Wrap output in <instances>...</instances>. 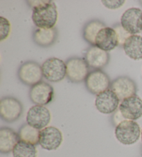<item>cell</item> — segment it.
Instances as JSON below:
<instances>
[{
	"label": "cell",
	"instance_id": "obj_3",
	"mask_svg": "<svg viewBox=\"0 0 142 157\" xmlns=\"http://www.w3.org/2000/svg\"><path fill=\"white\" fill-rule=\"evenodd\" d=\"M41 67L43 77L51 82H61L67 76L66 63L59 58L46 59Z\"/></svg>",
	"mask_w": 142,
	"mask_h": 157
},
{
	"label": "cell",
	"instance_id": "obj_14",
	"mask_svg": "<svg viewBox=\"0 0 142 157\" xmlns=\"http://www.w3.org/2000/svg\"><path fill=\"white\" fill-rule=\"evenodd\" d=\"M119 109L125 120H138L142 116V99L135 95L123 100Z\"/></svg>",
	"mask_w": 142,
	"mask_h": 157
},
{
	"label": "cell",
	"instance_id": "obj_28",
	"mask_svg": "<svg viewBox=\"0 0 142 157\" xmlns=\"http://www.w3.org/2000/svg\"><path fill=\"white\" fill-rule=\"evenodd\" d=\"M140 2V3H141V4L142 5V1H140V2Z\"/></svg>",
	"mask_w": 142,
	"mask_h": 157
},
{
	"label": "cell",
	"instance_id": "obj_25",
	"mask_svg": "<svg viewBox=\"0 0 142 157\" xmlns=\"http://www.w3.org/2000/svg\"><path fill=\"white\" fill-rule=\"evenodd\" d=\"M125 120V118L123 116L121 112H120V110L119 109H117L115 112L113 113V114L111 118L112 123V124L115 127V128L118 125V124L121 123V122L124 121Z\"/></svg>",
	"mask_w": 142,
	"mask_h": 157
},
{
	"label": "cell",
	"instance_id": "obj_22",
	"mask_svg": "<svg viewBox=\"0 0 142 157\" xmlns=\"http://www.w3.org/2000/svg\"><path fill=\"white\" fill-rule=\"evenodd\" d=\"M13 157H36L35 145L23 140H20L13 150Z\"/></svg>",
	"mask_w": 142,
	"mask_h": 157
},
{
	"label": "cell",
	"instance_id": "obj_17",
	"mask_svg": "<svg viewBox=\"0 0 142 157\" xmlns=\"http://www.w3.org/2000/svg\"><path fill=\"white\" fill-rule=\"evenodd\" d=\"M58 36V29L56 27L52 29L37 28L33 33V40L37 46L46 48L56 42Z\"/></svg>",
	"mask_w": 142,
	"mask_h": 157
},
{
	"label": "cell",
	"instance_id": "obj_13",
	"mask_svg": "<svg viewBox=\"0 0 142 157\" xmlns=\"http://www.w3.org/2000/svg\"><path fill=\"white\" fill-rule=\"evenodd\" d=\"M120 100L110 89L97 95L95 106L99 112L104 114H111L119 109Z\"/></svg>",
	"mask_w": 142,
	"mask_h": 157
},
{
	"label": "cell",
	"instance_id": "obj_21",
	"mask_svg": "<svg viewBox=\"0 0 142 157\" xmlns=\"http://www.w3.org/2000/svg\"><path fill=\"white\" fill-rule=\"evenodd\" d=\"M40 132L39 129L33 128L28 123H25L20 127L18 133L20 140L36 145L39 144Z\"/></svg>",
	"mask_w": 142,
	"mask_h": 157
},
{
	"label": "cell",
	"instance_id": "obj_6",
	"mask_svg": "<svg viewBox=\"0 0 142 157\" xmlns=\"http://www.w3.org/2000/svg\"><path fill=\"white\" fill-rule=\"evenodd\" d=\"M19 80L24 85L33 86L42 82V67L36 62L28 61L21 64L18 71Z\"/></svg>",
	"mask_w": 142,
	"mask_h": 157
},
{
	"label": "cell",
	"instance_id": "obj_7",
	"mask_svg": "<svg viewBox=\"0 0 142 157\" xmlns=\"http://www.w3.org/2000/svg\"><path fill=\"white\" fill-rule=\"evenodd\" d=\"M85 84L89 92L97 96L109 89L111 85V81L105 72L97 69L89 72L85 80Z\"/></svg>",
	"mask_w": 142,
	"mask_h": 157
},
{
	"label": "cell",
	"instance_id": "obj_27",
	"mask_svg": "<svg viewBox=\"0 0 142 157\" xmlns=\"http://www.w3.org/2000/svg\"><path fill=\"white\" fill-rule=\"evenodd\" d=\"M141 141H142V129H141Z\"/></svg>",
	"mask_w": 142,
	"mask_h": 157
},
{
	"label": "cell",
	"instance_id": "obj_26",
	"mask_svg": "<svg viewBox=\"0 0 142 157\" xmlns=\"http://www.w3.org/2000/svg\"><path fill=\"white\" fill-rule=\"evenodd\" d=\"M102 3L109 9H117L124 5L125 1H102Z\"/></svg>",
	"mask_w": 142,
	"mask_h": 157
},
{
	"label": "cell",
	"instance_id": "obj_20",
	"mask_svg": "<svg viewBox=\"0 0 142 157\" xmlns=\"http://www.w3.org/2000/svg\"><path fill=\"white\" fill-rule=\"evenodd\" d=\"M105 24L99 20H92L85 24L83 29V37L84 40L91 46H95V40L97 34Z\"/></svg>",
	"mask_w": 142,
	"mask_h": 157
},
{
	"label": "cell",
	"instance_id": "obj_12",
	"mask_svg": "<svg viewBox=\"0 0 142 157\" xmlns=\"http://www.w3.org/2000/svg\"><path fill=\"white\" fill-rule=\"evenodd\" d=\"M110 88L121 101L136 95L137 91V86L135 81L126 75H122L113 80Z\"/></svg>",
	"mask_w": 142,
	"mask_h": 157
},
{
	"label": "cell",
	"instance_id": "obj_4",
	"mask_svg": "<svg viewBox=\"0 0 142 157\" xmlns=\"http://www.w3.org/2000/svg\"><path fill=\"white\" fill-rule=\"evenodd\" d=\"M23 109V105L15 97H3L0 101V116L6 123L17 121L22 114Z\"/></svg>",
	"mask_w": 142,
	"mask_h": 157
},
{
	"label": "cell",
	"instance_id": "obj_15",
	"mask_svg": "<svg viewBox=\"0 0 142 157\" xmlns=\"http://www.w3.org/2000/svg\"><path fill=\"white\" fill-rule=\"evenodd\" d=\"M110 54L101 49L97 46H91L87 48L85 53V59L90 68L101 70L108 65L110 61Z\"/></svg>",
	"mask_w": 142,
	"mask_h": 157
},
{
	"label": "cell",
	"instance_id": "obj_1",
	"mask_svg": "<svg viewBox=\"0 0 142 157\" xmlns=\"http://www.w3.org/2000/svg\"><path fill=\"white\" fill-rule=\"evenodd\" d=\"M33 9L32 20L37 28L52 29L58 20V10L55 2L51 0L27 1Z\"/></svg>",
	"mask_w": 142,
	"mask_h": 157
},
{
	"label": "cell",
	"instance_id": "obj_9",
	"mask_svg": "<svg viewBox=\"0 0 142 157\" xmlns=\"http://www.w3.org/2000/svg\"><path fill=\"white\" fill-rule=\"evenodd\" d=\"M54 91L50 84L42 81L31 86L29 90V98L35 105L45 106L53 101Z\"/></svg>",
	"mask_w": 142,
	"mask_h": 157
},
{
	"label": "cell",
	"instance_id": "obj_10",
	"mask_svg": "<svg viewBox=\"0 0 142 157\" xmlns=\"http://www.w3.org/2000/svg\"><path fill=\"white\" fill-rule=\"evenodd\" d=\"M63 137L61 131L55 127L49 126L41 129L39 144L44 150H56L61 145Z\"/></svg>",
	"mask_w": 142,
	"mask_h": 157
},
{
	"label": "cell",
	"instance_id": "obj_23",
	"mask_svg": "<svg viewBox=\"0 0 142 157\" xmlns=\"http://www.w3.org/2000/svg\"><path fill=\"white\" fill-rule=\"evenodd\" d=\"M112 28L114 29V31H115L117 35V37H118L119 47H123L125 40H126L130 36H132V35H130L128 32L125 31L124 29V27L121 26V24H114Z\"/></svg>",
	"mask_w": 142,
	"mask_h": 157
},
{
	"label": "cell",
	"instance_id": "obj_18",
	"mask_svg": "<svg viewBox=\"0 0 142 157\" xmlns=\"http://www.w3.org/2000/svg\"><path fill=\"white\" fill-rule=\"evenodd\" d=\"M20 140L19 134L14 129L8 127L2 128L0 129V152L10 153Z\"/></svg>",
	"mask_w": 142,
	"mask_h": 157
},
{
	"label": "cell",
	"instance_id": "obj_2",
	"mask_svg": "<svg viewBox=\"0 0 142 157\" xmlns=\"http://www.w3.org/2000/svg\"><path fill=\"white\" fill-rule=\"evenodd\" d=\"M141 128L136 121L125 120L118 124L114 130L116 139L123 145L135 144L141 136Z\"/></svg>",
	"mask_w": 142,
	"mask_h": 157
},
{
	"label": "cell",
	"instance_id": "obj_16",
	"mask_svg": "<svg viewBox=\"0 0 142 157\" xmlns=\"http://www.w3.org/2000/svg\"><path fill=\"white\" fill-rule=\"evenodd\" d=\"M95 46L108 52L119 47L117 35L112 27H105L97 34Z\"/></svg>",
	"mask_w": 142,
	"mask_h": 157
},
{
	"label": "cell",
	"instance_id": "obj_24",
	"mask_svg": "<svg viewBox=\"0 0 142 157\" xmlns=\"http://www.w3.org/2000/svg\"><path fill=\"white\" fill-rule=\"evenodd\" d=\"M10 30V24L7 19L1 17V42L6 39Z\"/></svg>",
	"mask_w": 142,
	"mask_h": 157
},
{
	"label": "cell",
	"instance_id": "obj_19",
	"mask_svg": "<svg viewBox=\"0 0 142 157\" xmlns=\"http://www.w3.org/2000/svg\"><path fill=\"white\" fill-rule=\"evenodd\" d=\"M124 52L134 60L142 59V37L139 35H132L125 40L123 46Z\"/></svg>",
	"mask_w": 142,
	"mask_h": 157
},
{
	"label": "cell",
	"instance_id": "obj_29",
	"mask_svg": "<svg viewBox=\"0 0 142 157\" xmlns=\"http://www.w3.org/2000/svg\"><path fill=\"white\" fill-rule=\"evenodd\" d=\"M141 151H142V147H141Z\"/></svg>",
	"mask_w": 142,
	"mask_h": 157
},
{
	"label": "cell",
	"instance_id": "obj_5",
	"mask_svg": "<svg viewBox=\"0 0 142 157\" xmlns=\"http://www.w3.org/2000/svg\"><path fill=\"white\" fill-rule=\"evenodd\" d=\"M67 78L72 82L80 83L85 80L89 74L88 64L85 58L72 57L66 61Z\"/></svg>",
	"mask_w": 142,
	"mask_h": 157
},
{
	"label": "cell",
	"instance_id": "obj_8",
	"mask_svg": "<svg viewBox=\"0 0 142 157\" xmlns=\"http://www.w3.org/2000/svg\"><path fill=\"white\" fill-rule=\"evenodd\" d=\"M51 119L50 111L42 105H34L31 107L26 114V123L39 130L46 128L50 123Z\"/></svg>",
	"mask_w": 142,
	"mask_h": 157
},
{
	"label": "cell",
	"instance_id": "obj_11",
	"mask_svg": "<svg viewBox=\"0 0 142 157\" xmlns=\"http://www.w3.org/2000/svg\"><path fill=\"white\" fill-rule=\"evenodd\" d=\"M121 24L130 35L142 32V10L139 8H130L123 13Z\"/></svg>",
	"mask_w": 142,
	"mask_h": 157
}]
</instances>
